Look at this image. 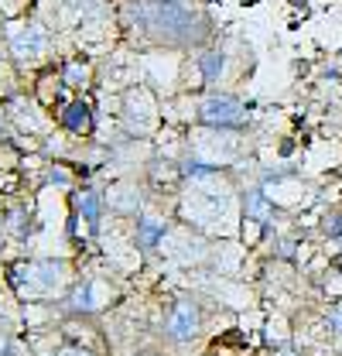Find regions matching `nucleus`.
I'll list each match as a JSON object with an SVG mask.
<instances>
[{
	"instance_id": "obj_1",
	"label": "nucleus",
	"mask_w": 342,
	"mask_h": 356,
	"mask_svg": "<svg viewBox=\"0 0 342 356\" xmlns=\"http://www.w3.org/2000/svg\"><path fill=\"white\" fill-rule=\"evenodd\" d=\"M243 117V106L229 96H209L202 103V120L213 124V127H236Z\"/></svg>"
},
{
	"instance_id": "obj_2",
	"label": "nucleus",
	"mask_w": 342,
	"mask_h": 356,
	"mask_svg": "<svg viewBox=\"0 0 342 356\" xmlns=\"http://www.w3.org/2000/svg\"><path fill=\"white\" fill-rule=\"evenodd\" d=\"M168 325H171V332H174L178 339H188V336L199 329V309H195L192 302H181V305L174 309Z\"/></svg>"
},
{
	"instance_id": "obj_3",
	"label": "nucleus",
	"mask_w": 342,
	"mask_h": 356,
	"mask_svg": "<svg viewBox=\"0 0 342 356\" xmlns=\"http://www.w3.org/2000/svg\"><path fill=\"white\" fill-rule=\"evenodd\" d=\"M42 31L38 28H28L24 35H17V42H14V51H17V58H31L38 48H42Z\"/></svg>"
},
{
	"instance_id": "obj_4",
	"label": "nucleus",
	"mask_w": 342,
	"mask_h": 356,
	"mask_svg": "<svg viewBox=\"0 0 342 356\" xmlns=\"http://www.w3.org/2000/svg\"><path fill=\"white\" fill-rule=\"evenodd\" d=\"M62 120H65L72 131H89V110H86L83 103H72V106L62 113Z\"/></svg>"
},
{
	"instance_id": "obj_5",
	"label": "nucleus",
	"mask_w": 342,
	"mask_h": 356,
	"mask_svg": "<svg viewBox=\"0 0 342 356\" xmlns=\"http://www.w3.org/2000/svg\"><path fill=\"white\" fill-rule=\"evenodd\" d=\"M79 209H83L86 220H96V216H99V199H96L92 192H83V195H79Z\"/></svg>"
},
{
	"instance_id": "obj_6",
	"label": "nucleus",
	"mask_w": 342,
	"mask_h": 356,
	"mask_svg": "<svg viewBox=\"0 0 342 356\" xmlns=\"http://www.w3.org/2000/svg\"><path fill=\"white\" fill-rule=\"evenodd\" d=\"M247 202H250V216H254V220H267V216H270L267 199H263L260 192H250V199H247Z\"/></svg>"
},
{
	"instance_id": "obj_7",
	"label": "nucleus",
	"mask_w": 342,
	"mask_h": 356,
	"mask_svg": "<svg viewBox=\"0 0 342 356\" xmlns=\"http://www.w3.org/2000/svg\"><path fill=\"white\" fill-rule=\"evenodd\" d=\"M161 229H165V222L161 220H144L140 222V240H144V243H154Z\"/></svg>"
},
{
	"instance_id": "obj_8",
	"label": "nucleus",
	"mask_w": 342,
	"mask_h": 356,
	"mask_svg": "<svg viewBox=\"0 0 342 356\" xmlns=\"http://www.w3.org/2000/svg\"><path fill=\"white\" fill-rule=\"evenodd\" d=\"M325 229H329L332 236H342V216H332V220H325Z\"/></svg>"
},
{
	"instance_id": "obj_9",
	"label": "nucleus",
	"mask_w": 342,
	"mask_h": 356,
	"mask_svg": "<svg viewBox=\"0 0 342 356\" xmlns=\"http://www.w3.org/2000/svg\"><path fill=\"white\" fill-rule=\"evenodd\" d=\"M329 325H332L336 332H342V305H339V309L329 312Z\"/></svg>"
},
{
	"instance_id": "obj_10",
	"label": "nucleus",
	"mask_w": 342,
	"mask_h": 356,
	"mask_svg": "<svg viewBox=\"0 0 342 356\" xmlns=\"http://www.w3.org/2000/svg\"><path fill=\"white\" fill-rule=\"evenodd\" d=\"M215 65H222V58L209 55V58H206V76H209V79H215Z\"/></svg>"
},
{
	"instance_id": "obj_11",
	"label": "nucleus",
	"mask_w": 342,
	"mask_h": 356,
	"mask_svg": "<svg viewBox=\"0 0 342 356\" xmlns=\"http://www.w3.org/2000/svg\"><path fill=\"white\" fill-rule=\"evenodd\" d=\"M58 356H86L83 350H65V353H58Z\"/></svg>"
},
{
	"instance_id": "obj_12",
	"label": "nucleus",
	"mask_w": 342,
	"mask_h": 356,
	"mask_svg": "<svg viewBox=\"0 0 342 356\" xmlns=\"http://www.w3.org/2000/svg\"><path fill=\"white\" fill-rule=\"evenodd\" d=\"M277 356H295V353H277Z\"/></svg>"
}]
</instances>
